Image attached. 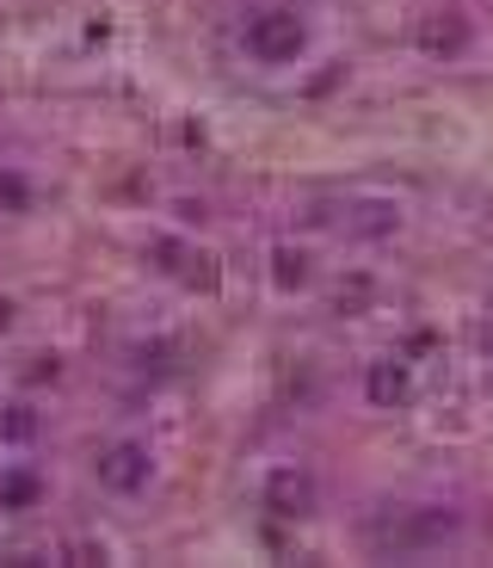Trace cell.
<instances>
[{
    "instance_id": "cell-1",
    "label": "cell",
    "mask_w": 493,
    "mask_h": 568,
    "mask_svg": "<svg viewBox=\"0 0 493 568\" xmlns=\"http://www.w3.org/2000/svg\"><path fill=\"white\" fill-rule=\"evenodd\" d=\"M99 483L112 488V495H136V488H148V445H136V439H117V445H105L99 452Z\"/></svg>"
},
{
    "instance_id": "cell-2",
    "label": "cell",
    "mask_w": 493,
    "mask_h": 568,
    "mask_svg": "<svg viewBox=\"0 0 493 568\" xmlns=\"http://www.w3.org/2000/svg\"><path fill=\"white\" fill-rule=\"evenodd\" d=\"M247 50H254L259 62H290L296 50H302V26H296V13H266L247 26Z\"/></svg>"
},
{
    "instance_id": "cell-3",
    "label": "cell",
    "mask_w": 493,
    "mask_h": 568,
    "mask_svg": "<svg viewBox=\"0 0 493 568\" xmlns=\"http://www.w3.org/2000/svg\"><path fill=\"white\" fill-rule=\"evenodd\" d=\"M309 507H315V483H309V476H302V469H271L266 513H278V519H302Z\"/></svg>"
},
{
    "instance_id": "cell-4",
    "label": "cell",
    "mask_w": 493,
    "mask_h": 568,
    "mask_svg": "<svg viewBox=\"0 0 493 568\" xmlns=\"http://www.w3.org/2000/svg\"><path fill=\"white\" fill-rule=\"evenodd\" d=\"M38 495H43V483L31 476V469H7V476H0V513L38 507Z\"/></svg>"
},
{
    "instance_id": "cell-5",
    "label": "cell",
    "mask_w": 493,
    "mask_h": 568,
    "mask_svg": "<svg viewBox=\"0 0 493 568\" xmlns=\"http://www.w3.org/2000/svg\"><path fill=\"white\" fill-rule=\"evenodd\" d=\"M401 396H408V371L389 365V358H382V365H370V402H382V408H389V402H401Z\"/></svg>"
},
{
    "instance_id": "cell-6",
    "label": "cell",
    "mask_w": 493,
    "mask_h": 568,
    "mask_svg": "<svg viewBox=\"0 0 493 568\" xmlns=\"http://www.w3.org/2000/svg\"><path fill=\"white\" fill-rule=\"evenodd\" d=\"M25 204H31V185H25V173L0 168V211H7V216H19Z\"/></svg>"
},
{
    "instance_id": "cell-7",
    "label": "cell",
    "mask_w": 493,
    "mask_h": 568,
    "mask_svg": "<svg viewBox=\"0 0 493 568\" xmlns=\"http://www.w3.org/2000/svg\"><path fill=\"white\" fill-rule=\"evenodd\" d=\"M278 284H302V260L278 254Z\"/></svg>"
},
{
    "instance_id": "cell-8",
    "label": "cell",
    "mask_w": 493,
    "mask_h": 568,
    "mask_svg": "<svg viewBox=\"0 0 493 568\" xmlns=\"http://www.w3.org/2000/svg\"><path fill=\"white\" fill-rule=\"evenodd\" d=\"M7 433H13V439H25V433H31V414H25V408H13V420H7Z\"/></svg>"
}]
</instances>
